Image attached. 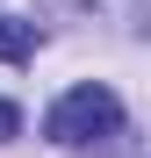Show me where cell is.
<instances>
[{
	"label": "cell",
	"instance_id": "obj_1",
	"mask_svg": "<svg viewBox=\"0 0 151 158\" xmlns=\"http://www.w3.org/2000/svg\"><path fill=\"white\" fill-rule=\"evenodd\" d=\"M122 129V101L108 94V86H72V94H58L50 101V115H43V137L50 144H65V151H86V144H108Z\"/></svg>",
	"mask_w": 151,
	"mask_h": 158
},
{
	"label": "cell",
	"instance_id": "obj_3",
	"mask_svg": "<svg viewBox=\"0 0 151 158\" xmlns=\"http://www.w3.org/2000/svg\"><path fill=\"white\" fill-rule=\"evenodd\" d=\"M22 137V108H15V101H0V144H15Z\"/></svg>",
	"mask_w": 151,
	"mask_h": 158
},
{
	"label": "cell",
	"instance_id": "obj_2",
	"mask_svg": "<svg viewBox=\"0 0 151 158\" xmlns=\"http://www.w3.org/2000/svg\"><path fill=\"white\" fill-rule=\"evenodd\" d=\"M29 50H36V22L0 15V58H7V65H29Z\"/></svg>",
	"mask_w": 151,
	"mask_h": 158
}]
</instances>
